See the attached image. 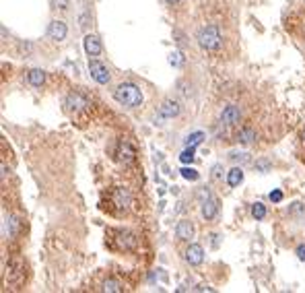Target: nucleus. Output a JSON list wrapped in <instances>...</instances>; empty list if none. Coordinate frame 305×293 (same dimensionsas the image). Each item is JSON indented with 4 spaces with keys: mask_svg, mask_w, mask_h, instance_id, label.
<instances>
[{
    "mask_svg": "<svg viewBox=\"0 0 305 293\" xmlns=\"http://www.w3.org/2000/svg\"><path fill=\"white\" fill-rule=\"evenodd\" d=\"M114 99L126 108H138L143 103V91L134 83H120L114 89Z\"/></svg>",
    "mask_w": 305,
    "mask_h": 293,
    "instance_id": "nucleus-1",
    "label": "nucleus"
},
{
    "mask_svg": "<svg viewBox=\"0 0 305 293\" xmlns=\"http://www.w3.org/2000/svg\"><path fill=\"white\" fill-rule=\"evenodd\" d=\"M221 31L217 25H206L198 31V43H200V48L206 50V52H215L221 48Z\"/></svg>",
    "mask_w": 305,
    "mask_h": 293,
    "instance_id": "nucleus-2",
    "label": "nucleus"
},
{
    "mask_svg": "<svg viewBox=\"0 0 305 293\" xmlns=\"http://www.w3.org/2000/svg\"><path fill=\"white\" fill-rule=\"evenodd\" d=\"M89 73H91V79L97 81L99 85H108L110 79H112L108 66H105L103 62H99V60H89Z\"/></svg>",
    "mask_w": 305,
    "mask_h": 293,
    "instance_id": "nucleus-3",
    "label": "nucleus"
},
{
    "mask_svg": "<svg viewBox=\"0 0 305 293\" xmlns=\"http://www.w3.org/2000/svg\"><path fill=\"white\" fill-rule=\"evenodd\" d=\"M87 105H89V99L83 95V93H78V91L68 93V97H66V108H68L70 112H83Z\"/></svg>",
    "mask_w": 305,
    "mask_h": 293,
    "instance_id": "nucleus-4",
    "label": "nucleus"
},
{
    "mask_svg": "<svg viewBox=\"0 0 305 293\" xmlns=\"http://www.w3.org/2000/svg\"><path fill=\"white\" fill-rule=\"evenodd\" d=\"M186 262L192 266H200L204 262V248L200 244H190V248L186 250Z\"/></svg>",
    "mask_w": 305,
    "mask_h": 293,
    "instance_id": "nucleus-5",
    "label": "nucleus"
},
{
    "mask_svg": "<svg viewBox=\"0 0 305 293\" xmlns=\"http://www.w3.org/2000/svg\"><path fill=\"white\" fill-rule=\"evenodd\" d=\"M66 33H68V27H66V23H64V21H52V23H50V27H48L50 40H54V42H62V40L66 38Z\"/></svg>",
    "mask_w": 305,
    "mask_h": 293,
    "instance_id": "nucleus-6",
    "label": "nucleus"
},
{
    "mask_svg": "<svg viewBox=\"0 0 305 293\" xmlns=\"http://www.w3.org/2000/svg\"><path fill=\"white\" fill-rule=\"evenodd\" d=\"M180 112H182V105L175 99H165L161 103V108H159V114L163 116V118H175Z\"/></svg>",
    "mask_w": 305,
    "mask_h": 293,
    "instance_id": "nucleus-7",
    "label": "nucleus"
},
{
    "mask_svg": "<svg viewBox=\"0 0 305 293\" xmlns=\"http://www.w3.org/2000/svg\"><path fill=\"white\" fill-rule=\"evenodd\" d=\"M241 120V112L237 105H227L225 110L221 112V122H225V124H237Z\"/></svg>",
    "mask_w": 305,
    "mask_h": 293,
    "instance_id": "nucleus-8",
    "label": "nucleus"
},
{
    "mask_svg": "<svg viewBox=\"0 0 305 293\" xmlns=\"http://www.w3.org/2000/svg\"><path fill=\"white\" fill-rule=\"evenodd\" d=\"M83 45H85V52L89 56H99L101 54V42L97 35H85V40H83Z\"/></svg>",
    "mask_w": 305,
    "mask_h": 293,
    "instance_id": "nucleus-9",
    "label": "nucleus"
},
{
    "mask_svg": "<svg viewBox=\"0 0 305 293\" xmlns=\"http://www.w3.org/2000/svg\"><path fill=\"white\" fill-rule=\"evenodd\" d=\"M200 213H202V217L206 219V221H210V219H215L217 217V213H219V203H217V198H206V201H202V209H200Z\"/></svg>",
    "mask_w": 305,
    "mask_h": 293,
    "instance_id": "nucleus-10",
    "label": "nucleus"
},
{
    "mask_svg": "<svg viewBox=\"0 0 305 293\" xmlns=\"http://www.w3.org/2000/svg\"><path fill=\"white\" fill-rule=\"evenodd\" d=\"M112 201L118 209H126L128 205H130V192H128L126 188H122V186H118L112 194Z\"/></svg>",
    "mask_w": 305,
    "mask_h": 293,
    "instance_id": "nucleus-11",
    "label": "nucleus"
},
{
    "mask_svg": "<svg viewBox=\"0 0 305 293\" xmlns=\"http://www.w3.org/2000/svg\"><path fill=\"white\" fill-rule=\"evenodd\" d=\"M175 236H178V240H184L188 242L190 238H194V225L190 223V221H180L178 225H175Z\"/></svg>",
    "mask_w": 305,
    "mask_h": 293,
    "instance_id": "nucleus-12",
    "label": "nucleus"
},
{
    "mask_svg": "<svg viewBox=\"0 0 305 293\" xmlns=\"http://www.w3.org/2000/svg\"><path fill=\"white\" fill-rule=\"evenodd\" d=\"M115 240H118V246H115V248H120V250H132L136 246V238L128 231H118V238Z\"/></svg>",
    "mask_w": 305,
    "mask_h": 293,
    "instance_id": "nucleus-13",
    "label": "nucleus"
},
{
    "mask_svg": "<svg viewBox=\"0 0 305 293\" xmlns=\"http://www.w3.org/2000/svg\"><path fill=\"white\" fill-rule=\"evenodd\" d=\"M27 81H29V85H33V87H41V85L45 83V70H41V68L29 70Z\"/></svg>",
    "mask_w": 305,
    "mask_h": 293,
    "instance_id": "nucleus-14",
    "label": "nucleus"
},
{
    "mask_svg": "<svg viewBox=\"0 0 305 293\" xmlns=\"http://www.w3.org/2000/svg\"><path fill=\"white\" fill-rule=\"evenodd\" d=\"M241 182H243V169H241V167L229 169V173H227V184L231 186V188H237Z\"/></svg>",
    "mask_w": 305,
    "mask_h": 293,
    "instance_id": "nucleus-15",
    "label": "nucleus"
},
{
    "mask_svg": "<svg viewBox=\"0 0 305 293\" xmlns=\"http://www.w3.org/2000/svg\"><path fill=\"white\" fill-rule=\"evenodd\" d=\"M256 140V132H254V128H241L239 134H237V143L239 145H252Z\"/></svg>",
    "mask_w": 305,
    "mask_h": 293,
    "instance_id": "nucleus-16",
    "label": "nucleus"
},
{
    "mask_svg": "<svg viewBox=\"0 0 305 293\" xmlns=\"http://www.w3.org/2000/svg\"><path fill=\"white\" fill-rule=\"evenodd\" d=\"M17 233V221L13 217H4V223H2V236L4 238H13Z\"/></svg>",
    "mask_w": 305,
    "mask_h": 293,
    "instance_id": "nucleus-17",
    "label": "nucleus"
},
{
    "mask_svg": "<svg viewBox=\"0 0 305 293\" xmlns=\"http://www.w3.org/2000/svg\"><path fill=\"white\" fill-rule=\"evenodd\" d=\"M204 138H206V136H204V132H200V130L188 134V136H186V147H198Z\"/></svg>",
    "mask_w": 305,
    "mask_h": 293,
    "instance_id": "nucleus-18",
    "label": "nucleus"
},
{
    "mask_svg": "<svg viewBox=\"0 0 305 293\" xmlns=\"http://www.w3.org/2000/svg\"><path fill=\"white\" fill-rule=\"evenodd\" d=\"M229 159L235 161V163H250V161H252L250 153H245V151H231V153H229Z\"/></svg>",
    "mask_w": 305,
    "mask_h": 293,
    "instance_id": "nucleus-19",
    "label": "nucleus"
},
{
    "mask_svg": "<svg viewBox=\"0 0 305 293\" xmlns=\"http://www.w3.org/2000/svg\"><path fill=\"white\" fill-rule=\"evenodd\" d=\"M167 62H169L171 66H175V68H180V66H184V62H186V58H184V54H182L180 50H175V52H171V54H169V58H167Z\"/></svg>",
    "mask_w": 305,
    "mask_h": 293,
    "instance_id": "nucleus-20",
    "label": "nucleus"
},
{
    "mask_svg": "<svg viewBox=\"0 0 305 293\" xmlns=\"http://www.w3.org/2000/svg\"><path fill=\"white\" fill-rule=\"evenodd\" d=\"M252 217H254L256 221H262V219L266 217V207H264L262 203H254V205H252Z\"/></svg>",
    "mask_w": 305,
    "mask_h": 293,
    "instance_id": "nucleus-21",
    "label": "nucleus"
},
{
    "mask_svg": "<svg viewBox=\"0 0 305 293\" xmlns=\"http://www.w3.org/2000/svg\"><path fill=\"white\" fill-rule=\"evenodd\" d=\"M120 159L122 161H132L134 159V149L128 143H122V147H120Z\"/></svg>",
    "mask_w": 305,
    "mask_h": 293,
    "instance_id": "nucleus-22",
    "label": "nucleus"
},
{
    "mask_svg": "<svg viewBox=\"0 0 305 293\" xmlns=\"http://www.w3.org/2000/svg\"><path fill=\"white\" fill-rule=\"evenodd\" d=\"M194 151H196V147H186V149L182 151V155H180V161H182V163H186V166H188V163H192V161L196 159Z\"/></svg>",
    "mask_w": 305,
    "mask_h": 293,
    "instance_id": "nucleus-23",
    "label": "nucleus"
},
{
    "mask_svg": "<svg viewBox=\"0 0 305 293\" xmlns=\"http://www.w3.org/2000/svg\"><path fill=\"white\" fill-rule=\"evenodd\" d=\"M103 291H108V293H122L124 291V287L118 283V281H114V279H110V281H105V285H103Z\"/></svg>",
    "mask_w": 305,
    "mask_h": 293,
    "instance_id": "nucleus-24",
    "label": "nucleus"
},
{
    "mask_svg": "<svg viewBox=\"0 0 305 293\" xmlns=\"http://www.w3.org/2000/svg\"><path fill=\"white\" fill-rule=\"evenodd\" d=\"M180 173H182L184 180H190V182H196L198 178H200V173H198L194 167H184V169H180Z\"/></svg>",
    "mask_w": 305,
    "mask_h": 293,
    "instance_id": "nucleus-25",
    "label": "nucleus"
},
{
    "mask_svg": "<svg viewBox=\"0 0 305 293\" xmlns=\"http://www.w3.org/2000/svg\"><path fill=\"white\" fill-rule=\"evenodd\" d=\"M270 167H272V163L268 161V159H258L256 161V171H260V173L270 171Z\"/></svg>",
    "mask_w": 305,
    "mask_h": 293,
    "instance_id": "nucleus-26",
    "label": "nucleus"
},
{
    "mask_svg": "<svg viewBox=\"0 0 305 293\" xmlns=\"http://www.w3.org/2000/svg\"><path fill=\"white\" fill-rule=\"evenodd\" d=\"M68 4H70V0H52V8H68Z\"/></svg>",
    "mask_w": 305,
    "mask_h": 293,
    "instance_id": "nucleus-27",
    "label": "nucleus"
},
{
    "mask_svg": "<svg viewBox=\"0 0 305 293\" xmlns=\"http://www.w3.org/2000/svg\"><path fill=\"white\" fill-rule=\"evenodd\" d=\"M295 254H297V258H299L301 262H305V244L297 246V250H295Z\"/></svg>",
    "mask_w": 305,
    "mask_h": 293,
    "instance_id": "nucleus-28",
    "label": "nucleus"
},
{
    "mask_svg": "<svg viewBox=\"0 0 305 293\" xmlns=\"http://www.w3.org/2000/svg\"><path fill=\"white\" fill-rule=\"evenodd\" d=\"M270 201L272 203H280V201H283V192H280V190H272L270 192Z\"/></svg>",
    "mask_w": 305,
    "mask_h": 293,
    "instance_id": "nucleus-29",
    "label": "nucleus"
},
{
    "mask_svg": "<svg viewBox=\"0 0 305 293\" xmlns=\"http://www.w3.org/2000/svg\"><path fill=\"white\" fill-rule=\"evenodd\" d=\"M221 169H223V167L219 166V163H217V166H213V178H215V180L223 178V173H221Z\"/></svg>",
    "mask_w": 305,
    "mask_h": 293,
    "instance_id": "nucleus-30",
    "label": "nucleus"
},
{
    "mask_svg": "<svg viewBox=\"0 0 305 293\" xmlns=\"http://www.w3.org/2000/svg\"><path fill=\"white\" fill-rule=\"evenodd\" d=\"M210 238H213V246H215V248H219V236H217V233H213Z\"/></svg>",
    "mask_w": 305,
    "mask_h": 293,
    "instance_id": "nucleus-31",
    "label": "nucleus"
},
{
    "mask_svg": "<svg viewBox=\"0 0 305 293\" xmlns=\"http://www.w3.org/2000/svg\"><path fill=\"white\" fill-rule=\"evenodd\" d=\"M167 4H175V2H180V0H165Z\"/></svg>",
    "mask_w": 305,
    "mask_h": 293,
    "instance_id": "nucleus-32",
    "label": "nucleus"
}]
</instances>
